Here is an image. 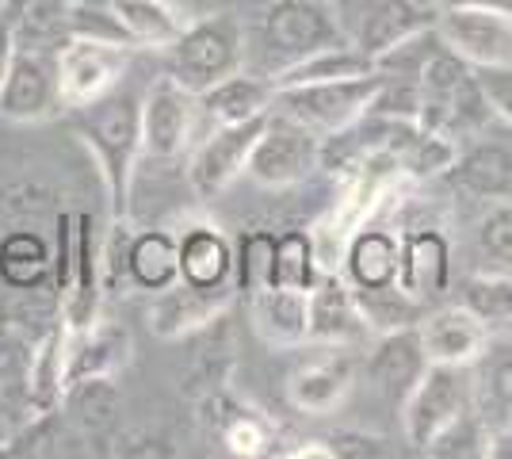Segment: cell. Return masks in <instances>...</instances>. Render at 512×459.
Returning a JSON list of instances; mask_svg holds the SVG:
<instances>
[{"label": "cell", "instance_id": "ffe728a7", "mask_svg": "<svg viewBox=\"0 0 512 459\" xmlns=\"http://www.w3.org/2000/svg\"><path fill=\"white\" fill-rule=\"evenodd\" d=\"M398 284L413 299H440L451 291V241L440 226H409L402 230V264H398Z\"/></svg>", "mask_w": 512, "mask_h": 459}, {"label": "cell", "instance_id": "e0dca14e", "mask_svg": "<svg viewBox=\"0 0 512 459\" xmlns=\"http://www.w3.org/2000/svg\"><path fill=\"white\" fill-rule=\"evenodd\" d=\"M234 295L237 287L207 291V287H192L184 284V280H176L172 287L153 295L150 310H146V322H150L153 337H161V341H184V337L203 333L218 314H226L230 303H234Z\"/></svg>", "mask_w": 512, "mask_h": 459}, {"label": "cell", "instance_id": "83f0119b", "mask_svg": "<svg viewBox=\"0 0 512 459\" xmlns=\"http://www.w3.org/2000/svg\"><path fill=\"white\" fill-rule=\"evenodd\" d=\"M0 280L12 291H54V245L43 230L20 226L0 238Z\"/></svg>", "mask_w": 512, "mask_h": 459}, {"label": "cell", "instance_id": "7402d4cb", "mask_svg": "<svg viewBox=\"0 0 512 459\" xmlns=\"http://www.w3.org/2000/svg\"><path fill=\"white\" fill-rule=\"evenodd\" d=\"M398 264H402V234L375 219L356 226L341 249V276L356 291L398 284Z\"/></svg>", "mask_w": 512, "mask_h": 459}, {"label": "cell", "instance_id": "30bf717a", "mask_svg": "<svg viewBox=\"0 0 512 459\" xmlns=\"http://www.w3.org/2000/svg\"><path fill=\"white\" fill-rule=\"evenodd\" d=\"M436 35L474 69L512 66V12L444 4L436 8Z\"/></svg>", "mask_w": 512, "mask_h": 459}, {"label": "cell", "instance_id": "7a4b0ae2", "mask_svg": "<svg viewBox=\"0 0 512 459\" xmlns=\"http://www.w3.org/2000/svg\"><path fill=\"white\" fill-rule=\"evenodd\" d=\"M341 43L344 31L333 0H264L245 23V69L272 81L302 58Z\"/></svg>", "mask_w": 512, "mask_h": 459}, {"label": "cell", "instance_id": "ee69618b", "mask_svg": "<svg viewBox=\"0 0 512 459\" xmlns=\"http://www.w3.org/2000/svg\"><path fill=\"white\" fill-rule=\"evenodd\" d=\"M111 456H127V459H172L180 456V448L172 444L165 433H153L146 425H130V429H115L111 437Z\"/></svg>", "mask_w": 512, "mask_h": 459}, {"label": "cell", "instance_id": "816d5d0a", "mask_svg": "<svg viewBox=\"0 0 512 459\" xmlns=\"http://www.w3.org/2000/svg\"><path fill=\"white\" fill-rule=\"evenodd\" d=\"M417 4H425V8H432V12H436V8H444L448 0H417Z\"/></svg>", "mask_w": 512, "mask_h": 459}, {"label": "cell", "instance_id": "f6af8a7d", "mask_svg": "<svg viewBox=\"0 0 512 459\" xmlns=\"http://www.w3.org/2000/svg\"><path fill=\"white\" fill-rule=\"evenodd\" d=\"M478 81H482V92L490 100L493 119H501L512 131V66L478 69Z\"/></svg>", "mask_w": 512, "mask_h": 459}, {"label": "cell", "instance_id": "d4e9b609", "mask_svg": "<svg viewBox=\"0 0 512 459\" xmlns=\"http://www.w3.org/2000/svg\"><path fill=\"white\" fill-rule=\"evenodd\" d=\"M130 329L96 318L88 329L65 333V383L85 375H119L130 364Z\"/></svg>", "mask_w": 512, "mask_h": 459}, {"label": "cell", "instance_id": "8992f818", "mask_svg": "<svg viewBox=\"0 0 512 459\" xmlns=\"http://www.w3.org/2000/svg\"><path fill=\"white\" fill-rule=\"evenodd\" d=\"M386 73L371 69L360 77H333V81H306V85H287L276 88L272 108L287 111L291 119L306 123L314 134L329 138V134L352 127L367 108L375 104L379 88H383Z\"/></svg>", "mask_w": 512, "mask_h": 459}, {"label": "cell", "instance_id": "5b68a950", "mask_svg": "<svg viewBox=\"0 0 512 459\" xmlns=\"http://www.w3.org/2000/svg\"><path fill=\"white\" fill-rule=\"evenodd\" d=\"M474 402H478V379L470 372V364H428L417 387L398 406L402 437L409 448L425 452L451 421L474 410Z\"/></svg>", "mask_w": 512, "mask_h": 459}, {"label": "cell", "instance_id": "7c38bea8", "mask_svg": "<svg viewBox=\"0 0 512 459\" xmlns=\"http://www.w3.org/2000/svg\"><path fill=\"white\" fill-rule=\"evenodd\" d=\"M199 115V96L176 85L169 73L157 77L142 96V153L153 161H172L188 150Z\"/></svg>", "mask_w": 512, "mask_h": 459}, {"label": "cell", "instance_id": "b9f144b4", "mask_svg": "<svg viewBox=\"0 0 512 459\" xmlns=\"http://www.w3.org/2000/svg\"><path fill=\"white\" fill-rule=\"evenodd\" d=\"M31 356H35V337L16 322H0V398L4 394H20L23 398Z\"/></svg>", "mask_w": 512, "mask_h": 459}, {"label": "cell", "instance_id": "f546056e", "mask_svg": "<svg viewBox=\"0 0 512 459\" xmlns=\"http://www.w3.org/2000/svg\"><path fill=\"white\" fill-rule=\"evenodd\" d=\"M203 333H207V345L195 352L192 368H188V379H184V394H188L192 402L211 391H222V387H234L237 333H234V326H230V310L218 314Z\"/></svg>", "mask_w": 512, "mask_h": 459}, {"label": "cell", "instance_id": "d6986e66", "mask_svg": "<svg viewBox=\"0 0 512 459\" xmlns=\"http://www.w3.org/2000/svg\"><path fill=\"white\" fill-rule=\"evenodd\" d=\"M440 180L448 184L451 192H459V196H467V199H482V203L509 196L512 192V146L478 134V138H470V142L459 146L455 161L444 169Z\"/></svg>", "mask_w": 512, "mask_h": 459}, {"label": "cell", "instance_id": "ab89813d", "mask_svg": "<svg viewBox=\"0 0 512 459\" xmlns=\"http://www.w3.org/2000/svg\"><path fill=\"white\" fill-rule=\"evenodd\" d=\"M478 410H493V425H512V345L490 349L478 356Z\"/></svg>", "mask_w": 512, "mask_h": 459}, {"label": "cell", "instance_id": "9a60e30c", "mask_svg": "<svg viewBox=\"0 0 512 459\" xmlns=\"http://www.w3.org/2000/svg\"><path fill=\"white\" fill-rule=\"evenodd\" d=\"M318 356L302 360L295 372L287 375V402L310 417H329L344 406L356 383V360L352 349H333V345H314Z\"/></svg>", "mask_w": 512, "mask_h": 459}, {"label": "cell", "instance_id": "60d3db41", "mask_svg": "<svg viewBox=\"0 0 512 459\" xmlns=\"http://www.w3.org/2000/svg\"><path fill=\"white\" fill-rule=\"evenodd\" d=\"M486 437H490V421L482 417L478 402L474 410L451 421L440 437L425 448V456H444V459H470V456H486Z\"/></svg>", "mask_w": 512, "mask_h": 459}, {"label": "cell", "instance_id": "603a6c76", "mask_svg": "<svg viewBox=\"0 0 512 459\" xmlns=\"http://www.w3.org/2000/svg\"><path fill=\"white\" fill-rule=\"evenodd\" d=\"M249 299V322L253 333L272 349H302L310 345V306L306 291L295 287H264L245 295Z\"/></svg>", "mask_w": 512, "mask_h": 459}, {"label": "cell", "instance_id": "c3c4849f", "mask_svg": "<svg viewBox=\"0 0 512 459\" xmlns=\"http://www.w3.org/2000/svg\"><path fill=\"white\" fill-rule=\"evenodd\" d=\"M12 54H16V35H12V27H8V20L0 16V85H4V77H8V66H12Z\"/></svg>", "mask_w": 512, "mask_h": 459}, {"label": "cell", "instance_id": "d590c367", "mask_svg": "<svg viewBox=\"0 0 512 459\" xmlns=\"http://www.w3.org/2000/svg\"><path fill=\"white\" fill-rule=\"evenodd\" d=\"M234 284L241 295L276 284V230H245L234 241Z\"/></svg>", "mask_w": 512, "mask_h": 459}, {"label": "cell", "instance_id": "ac0fdd59", "mask_svg": "<svg viewBox=\"0 0 512 459\" xmlns=\"http://www.w3.org/2000/svg\"><path fill=\"white\" fill-rule=\"evenodd\" d=\"M306 306H310V345L356 349L363 341H371L356 291L341 272H321L318 284L306 291Z\"/></svg>", "mask_w": 512, "mask_h": 459}, {"label": "cell", "instance_id": "9c48e42d", "mask_svg": "<svg viewBox=\"0 0 512 459\" xmlns=\"http://www.w3.org/2000/svg\"><path fill=\"white\" fill-rule=\"evenodd\" d=\"M58 54L50 46H16L8 77L0 85V119L8 123H46L62 111Z\"/></svg>", "mask_w": 512, "mask_h": 459}, {"label": "cell", "instance_id": "7bdbcfd3", "mask_svg": "<svg viewBox=\"0 0 512 459\" xmlns=\"http://www.w3.org/2000/svg\"><path fill=\"white\" fill-rule=\"evenodd\" d=\"M69 35L77 39H96V43H115L134 50V43L127 39V31L119 27L115 12L104 4H92V0H69ZM65 35V39H69Z\"/></svg>", "mask_w": 512, "mask_h": 459}, {"label": "cell", "instance_id": "52a82bcc", "mask_svg": "<svg viewBox=\"0 0 512 459\" xmlns=\"http://www.w3.org/2000/svg\"><path fill=\"white\" fill-rule=\"evenodd\" d=\"M321 169V134L306 123L291 119L287 111L272 108L264 115V127L256 138L245 176L260 188H295L306 184Z\"/></svg>", "mask_w": 512, "mask_h": 459}, {"label": "cell", "instance_id": "4316f807", "mask_svg": "<svg viewBox=\"0 0 512 459\" xmlns=\"http://www.w3.org/2000/svg\"><path fill=\"white\" fill-rule=\"evenodd\" d=\"M272 100H276V85L264 73L237 69V73L222 77L207 92H199V115H207L214 127L245 123V119H256V115H268Z\"/></svg>", "mask_w": 512, "mask_h": 459}, {"label": "cell", "instance_id": "f1b7e54d", "mask_svg": "<svg viewBox=\"0 0 512 459\" xmlns=\"http://www.w3.org/2000/svg\"><path fill=\"white\" fill-rule=\"evenodd\" d=\"M180 280V257H176V234L169 230H130L127 241V284L157 295Z\"/></svg>", "mask_w": 512, "mask_h": 459}, {"label": "cell", "instance_id": "d6a6232c", "mask_svg": "<svg viewBox=\"0 0 512 459\" xmlns=\"http://www.w3.org/2000/svg\"><path fill=\"white\" fill-rule=\"evenodd\" d=\"M0 16L12 27L16 46L58 50V43L69 35V0H4Z\"/></svg>", "mask_w": 512, "mask_h": 459}, {"label": "cell", "instance_id": "e575fe53", "mask_svg": "<svg viewBox=\"0 0 512 459\" xmlns=\"http://www.w3.org/2000/svg\"><path fill=\"white\" fill-rule=\"evenodd\" d=\"M371 69H379L371 58H363L356 46H329V50H318V54H310V58H302L299 66L283 69L272 77V85L276 88H287V85H306V81H333V77H360V73H371Z\"/></svg>", "mask_w": 512, "mask_h": 459}, {"label": "cell", "instance_id": "836d02e7", "mask_svg": "<svg viewBox=\"0 0 512 459\" xmlns=\"http://www.w3.org/2000/svg\"><path fill=\"white\" fill-rule=\"evenodd\" d=\"M352 291H356V287H352ZM356 303H360V314H363V322H367V329H371V337L390 333V329L417 326L428 310L421 299H413L409 291H402V284L356 291Z\"/></svg>", "mask_w": 512, "mask_h": 459}, {"label": "cell", "instance_id": "4dcf8cb0", "mask_svg": "<svg viewBox=\"0 0 512 459\" xmlns=\"http://www.w3.org/2000/svg\"><path fill=\"white\" fill-rule=\"evenodd\" d=\"M107 8L115 12L130 43L150 50H165L188 27V12L176 0H107Z\"/></svg>", "mask_w": 512, "mask_h": 459}, {"label": "cell", "instance_id": "4fadbf2b", "mask_svg": "<svg viewBox=\"0 0 512 459\" xmlns=\"http://www.w3.org/2000/svg\"><path fill=\"white\" fill-rule=\"evenodd\" d=\"M58 85H62L65 111L81 108L88 100L104 96L119 85L123 69H127V46L96 43V39H77L69 35L58 43Z\"/></svg>", "mask_w": 512, "mask_h": 459}, {"label": "cell", "instance_id": "484cf974", "mask_svg": "<svg viewBox=\"0 0 512 459\" xmlns=\"http://www.w3.org/2000/svg\"><path fill=\"white\" fill-rule=\"evenodd\" d=\"M176 257H180V280L192 287H237L234 284V241L226 238L214 222H192L176 238Z\"/></svg>", "mask_w": 512, "mask_h": 459}, {"label": "cell", "instance_id": "3957f363", "mask_svg": "<svg viewBox=\"0 0 512 459\" xmlns=\"http://www.w3.org/2000/svg\"><path fill=\"white\" fill-rule=\"evenodd\" d=\"M413 81H417V92H421L417 123L451 138L455 146L486 134V127L493 123L490 100L482 92L478 69L463 62L440 35L432 39L425 62H421Z\"/></svg>", "mask_w": 512, "mask_h": 459}, {"label": "cell", "instance_id": "f35d334b", "mask_svg": "<svg viewBox=\"0 0 512 459\" xmlns=\"http://www.w3.org/2000/svg\"><path fill=\"white\" fill-rule=\"evenodd\" d=\"M478 241V257L486 264V272H509L512 276V199H490L486 211L478 215L474 226Z\"/></svg>", "mask_w": 512, "mask_h": 459}, {"label": "cell", "instance_id": "cb8c5ba5", "mask_svg": "<svg viewBox=\"0 0 512 459\" xmlns=\"http://www.w3.org/2000/svg\"><path fill=\"white\" fill-rule=\"evenodd\" d=\"M62 417L88 440H111L123 417V391L115 375H85L65 383L62 391Z\"/></svg>", "mask_w": 512, "mask_h": 459}, {"label": "cell", "instance_id": "681fc988", "mask_svg": "<svg viewBox=\"0 0 512 459\" xmlns=\"http://www.w3.org/2000/svg\"><path fill=\"white\" fill-rule=\"evenodd\" d=\"M448 4H478V8H497V12H512V0H448Z\"/></svg>", "mask_w": 512, "mask_h": 459}, {"label": "cell", "instance_id": "8fae6325", "mask_svg": "<svg viewBox=\"0 0 512 459\" xmlns=\"http://www.w3.org/2000/svg\"><path fill=\"white\" fill-rule=\"evenodd\" d=\"M260 127H264V115L245 119V123H222L195 146L188 157V188L195 192V199L211 203L234 184L237 176H245Z\"/></svg>", "mask_w": 512, "mask_h": 459}, {"label": "cell", "instance_id": "5bb4252c", "mask_svg": "<svg viewBox=\"0 0 512 459\" xmlns=\"http://www.w3.org/2000/svg\"><path fill=\"white\" fill-rule=\"evenodd\" d=\"M195 410H199L195 414L199 425L222 440L230 456H276V429H272V421L260 410H253L249 402H241L234 387H222V391L195 398Z\"/></svg>", "mask_w": 512, "mask_h": 459}, {"label": "cell", "instance_id": "6da1fadb", "mask_svg": "<svg viewBox=\"0 0 512 459\" xmlns=\"http://www.w3.org/2000/svg\"><path fill=\"white\" fill-rule=\"evenodd\" d=\"M69 127L96 157L111 219H130V192L142 157V100L111 88L81 108H69Z\"/></svg>", "mask_w": 512, "mask_h": 459}, {"label": "cell", "instance_id": "7dc6e473", "mask_svg": "<svg viewBox=\"0 0 512 459\" xmlns=\"http://www.w3.org/2000/svg\"><path fill=\"white\" fill-rule=\"evenodd\" d=\"M486 459H512V425H490Z\"/></svg>", "mask_w": 512, "mask_h": 459}, {"label": "cell", "instance_id": "8d00e7d4", "mask_svg": "<svg viewBox=\"0 0 512 459\" xmlns=\"http://www.w3.org/2000/svg\"><path fill=\"white\" fill-rule=\"evenodd\" d=\"M321 257L314 230H283L276 234V284L310 291L321 280Z\"/></svg>", "mask_w": 512, "mask_h": 459}, {"label": "cell", "instance_id": "ba28073f", "mask_svg": "<svg viewBox=\"0 0 512 459\" xmlns=\"http://www.w3.org/2000/svg\"><path fill=\"white\" fill-rule=\"evenodd\" d=\"M333 8L341 20L344 43L356 46L371 62L386 58L390 50H398L436 23V12L417 0H333Z\"/></svg>", "mask_w": 512, "mask_h": 459}, {"label": "cell", "instance_id": "1f68e13d", "mask_svg": "<svg viewBox=\"0 0 512 459\" xmlns=\"http://www.w3.org/2000/svg\"><path fill=\"white\" fill-rule=\"evenodd\" d=\"M65 391V322L50 326L35 341V356L27 368V383H23V406L27 414L39 410H58Z\"/></svg>", "mask_w": 512, "mask_h": 459}, {"label": "cell", "instance_id": "f907efd6", "mask_svg": "<svg viewBox=\"0 0 512 459\" xmlns=\"http://www.w3.org/2000/svg\"><path fill=\"white\" fill-rule=\"evenodd\" d=\"M8 437H12V425L0 417V452H4V444H8Z\"/></svg>", "mask_w": 512, "mask_h": 459}, {"label": "cell", "instance_id": "277c9868", "mask_svg": "<svg viewBox=\"0 0 512 459\" xmlns=\"http://www.w3.org/2000/svg\"><path fill=\"white\" fill-rule=\"evenodd\" d=\"M161 54L172 81L199 96L222 77L245 69V23L234 12H211L188 20V27Z\"/></svg>", "mask_w": 512, "mask_h": 459}, {"label": "cell", "instance_id": "2e32d148", "mask_svg": "<svg viewBox=\"0 0 512 459\" xmlns=\"http://www.w3.org/2000/svg\"><path fill=\"white\" fill-rule=\"evenodd\" d=\"M425 368L428 352L421 345V329L417 326L379 333L371 341V349H367V360H363L367 383L375 387V394H383L394 410L409 398V391L417 387V379L425 375Z\"/></svg>", "mask_w": 512, "mask_h": 459}, {"label": "cell", "instance_id": "74e56055", "mask_svg": "<svg viewBox=\"0 0 512 459\" xmlns=\"http://www.w3.org/2000/svg\"><path fill=\"white\" fill-rule=\"evenodd\" d=\"M459 303L474 310L486 329H505L512 326V276L509 272H474L463 284V299Z\"/></svg>", "mask_w": 512, "mask_h": 459}, {"label": "cell", "instance_id": "44dd1931", "mask_svg": "<svg viewBox=\"0 0 512 459\" xmlns=\"http://www.w3.org/2000/svg\"><path fill=\"white\" fill-rule=\"evenodd\" d=\"M417 329H421V345L428 352V364H470L474 368L478 356L490 345L486 322L463 303L425 310Z\"/></svg>", "mask_w": 512, "mask_h": 459}, {"label": "cell", "instance_id": "bcb514c9", "mask_svg": "<svg viewBox=\"0 0 512 459\" xmlns=\"http://www.w3.org/2000/svg\"><path fill=\"white\" fill-rule=\"evenodd\" d=\"M333 452L337 456H383L386 440L383 437H371V433H356V429H344V433H333L329 437Z\"/></svg>", "mask_w": 512, "mask_h": 459}]
</instances>
